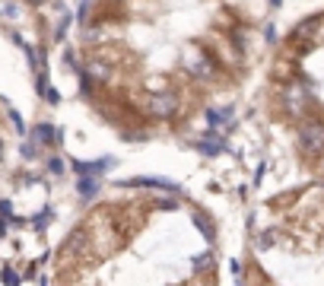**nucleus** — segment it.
<instances>
[{
	"label": "nucleus",
	"mask_w": 324,
	"mask_h": 286,
	"mask_svg": "<svg viewBox=\"0 0 324 286\" xmlns=\"http://www.w3.org/2000/svg\"><path fill=\"white\" fill-rule=\"evenodd\" d=\"M273 0H92L80 77L92 105L131 137L175 134L264 54Z\"/></svg>",
	"instance_id": "f257e3e1"
},
{
	"label": "nucleus",
	"mask_w": 324,
	"mask_h": 286,
	"mask_svg": "<svg viewBox=\"0 0 324 286\" xmlns=\"http://www.w3.org/2000/svg\"><path fill=\"white\" fill-rule=\"evenodd\" d=\"M57 283H216V229L172 191H114L67 235Z\"/></svg>",
	"instance_id": "f03ea898"
},
{
	"label": "nucleus",
	"mask_w": 324,
	"mask_h": 286,
	"mask_svg": "<svg viewBox=\"0 0 324 286\" xmlns=\"http://www.w3.org/2000/svg\"><path fill=\"white\" fill-rule=\"evenodd\" d=\"M248 283H324V181L273 194L254 210L245 245Z\"/></svg>",
	"instance_id": "7ed1b4c3"
},
{
	"label": "nucleus",
	"mask_w": 324,
	"mask_h": 286,
	"mask_svg": "<svg viewBox=\"0 0 324 286\" xmlns=\"http://www.w3.org/2000/svg\"><path fill=\"white\" fill-rule=\"evenodd\" d=\"M267 108L305 172L324 181V13L302 19L276 45L267 73Z\"/></svg>",
	"instance_id": "20e7f679"
}]
</instances>
